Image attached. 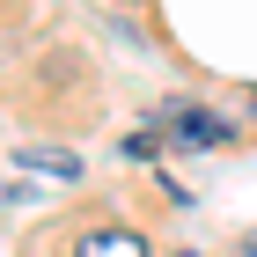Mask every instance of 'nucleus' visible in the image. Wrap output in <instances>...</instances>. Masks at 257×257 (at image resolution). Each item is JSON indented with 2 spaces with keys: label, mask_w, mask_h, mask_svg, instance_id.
<instances>
[{
  "label": "nucleus",
  "mask_w": 257,
  "mask_h": 257,
  "mask_svg": "<svg viewBox=\"0 0 257 257\" xmlns=\"http://www.w3.org/2000/svg\"><path fill=\"white\" fill-rule=\"evenodd\" d=\"M74 257H147V242H140L133 228H88Z\"/></svg>",
  "instance_id": "f257e3e1"
},
{
  "label": "nucleus",
  "mask_w": 257,
  "mask_h": 257,
  "mask_svg": "<svg viewBox=\"0 0 257 257\" xmlns=\"http://www.w3.org/2000/svg\"><path fill=\"white\" fill-rule=\"evenodd\" d=\"M169 133H177L184 147H220V140H228V125H220L213 110H177V118H169Z\"/></svg>",
  "instance_id": "f03ea898"
},
{
  "label": "nucleus",
  "mask_w": 257,
  "mask_h": 257,
  "mask_svg": "<svg viewBox=\"0 0 257 257\" xmlns=\"http://www.w3.org/2000/svg\"><path fill=\"white\" fill-rule=\"evenodd\" d=\"M15 162H22V169H44V177H59V184L81 177V162L74 155H52V147H15Z\"/></svg>",
  "instance_id": "7ed1b4c3"
},
{
  "label": "nucleus",
  "mask_w": 257,
  "mask_h": 257,
  "mask_svg": "<svg viewBox=\"0 0 257 257\" xmlns=\"http://www.w3.org/2000/svg\"><path fill=\"white\" fill-rule=\"evenodd\" d=\"M242 257H257V235H250V242H242Z\"/></svg>",
  "instance_id": "20e7f679"
},
{
  "label": "nucleus",
  "mask_w": 257,
  "mask_h": 257,
  "mask_svg": "<svg viewBox=\"0 0 257 257\" xmlns=\"http://www.w3.org/2000/svg\"><path fill=\"white\" fill-rule=\"evenodd\" d=\"M184 257H198V250H184Z\"/></svg>",
  "instance_id": "39448f33"
}]
</instances>
